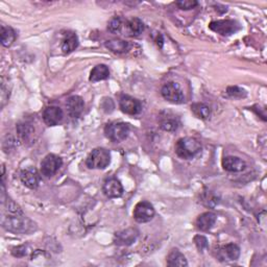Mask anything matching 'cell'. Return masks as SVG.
Here are the masks:
<instances>
[{
    "label": "cell",
    "mask_w": 267,
    "mask_h": 267,
    "mask_svg": "<svg viewBox=\"0 0 267 267\" xmlns=\"http://www.w3.org/2000/svg\"><path fill=\"white\" fill-rule=\"evenodd\" d=\"M127 29L128 32L130 33L131 36L134 37H138L140 36L144 30H145V25L142 22L141 19L139 18H131L127 21Z\"/></svg>",
    "instance_id": "cell-25"
},
{
    "label": "cell",
    "mask_w": 267,
    "mask_h": 267,
    "mask_svg": "<svg viewBox=\"0 0 267 267\" xmlns=\"http://www.w3.org/2000/svg\"><path fill=\"white\" fill-rule=\"evenodd\" d=\"M63 165V160L53 154L47 155L41 162V173L45 178H51L55 176L58 170Z\"/></svg>",
    "instance_id": "cell-8"
},
{
    "label": "cell",
    "mask_w": 267,
    "mask_h": 267,
    "mask_svg": "<svg viewBox=\"0 0 267 267\" xmlns=\"http://www.w3.org/2000/svg\"><path fill=\"white\" fill-rule=\"evenodd\" d=\"M217 220V216L215 213L213 212H205L203 214H200L196 221V228L202 232H209L213 226H214L215 222Z\"/></svg>",
    "instance_id": "cell-15"
},
{
    "label": "cell",
    "mask_w": 267,
    "mask_h": 267,
    "mask_svg": "<svg viewBox=\"0 0 267 267\" xmlns=\"http://www.w3.org/2000/svg\"><path fill=\"white\" fill-rule=\"evenodd\" d=\"M17 39V34L11 26L2 25V44L5 47H11Z\"/></svg>",
    "instance_id": "cell-23"
},
{
    "label": "cell",
    "mask_w": 267,
    "mask_h": 267,
    "mask_svg": "<svg viewBox=\"0 0 267 267\" xmlns=\"http://www.w3.org/2000/svg\"><path fill=\"white\" fill-rule=\"evenodd\" d=\"M123 186L116 178H108L102 185V192L109 198H118L123 194Z\"/></svg>",
    "instance_id": "cell-10"
},
{
    "label": "cell",
    "mask_w": 267,
    "mask_h": 267,
    "mask_svg": "<svg viewBox=\"0 0 267 267\" xmlns=\"http://www.w3.org/2000/svg\"><path fill=\"white\" fill-rule=\"evenodd\" d=\"M202 151V144L192 137H185L178 140L176 143V154L184 160L193 159Z\"/></svg>",
    "instance_id": "cell-2"
},
{
    "label": "cell",
    "mask_w": 267,
    "mask_h": 267,
    "mask_svg": "<svg viewBox=\"0 0 267 267\" xmlns=\"http://www.w3.org/2000/svg\"><path fill=\"white\" fill-rule=\"evenodd\" d=\"M156 214V211L154 206L150 203L146 202V200H142V202H139L135 209H134V218L139 223H145L151 221Z\"/></svg>",
    "instance_id": "cell-7"
},
{
    "label": "cell",
    "mask_w": 267,
    "mask_h": 267,
    "mask_svg": "<svg viewBox=\"0 0 267 267\" xmlns=\"http://www.w3.org/2000/svg\"><path fill=\"white\" fill-rule=\"evenodd\" d=\"M111 163V154L108 150L97 148L93 150L86 160V165L90 169H104Z\"/></svg>",
    "instance_id": "cell-3"
},
{
    "label": "cell",
    "mask_w": 267,
    "mask_h": 267,
    "mask_svg": "<svg viewBox=\"0 0 267 267\" xmlns=\"http://www.w3.org/2000/svg\"><path fill=\"white\" fill-rule=\"evenodd\" d=\"M101 109L103 112L105 113H112L115 109V104H114V101L111 99V98H103V100L101 101Z\"/></svg>",
    "instance_id": "cell-31"
},
{
    "label": "cell",
    "mask_w": 267,
    "mask_h": 267,
    "mask_svg": "<svg viewBox=\"0 0 267 267\" xmlns=\"http://www.w3.org/2000/svg\"><path fill=\"white\" fill-rule=\"evenodd\" d=\"M122 28V19L116 16L112 18L108 24V31L112 34H117L121 31Z\"/></svg>",
    "instance_id": "cell-28"
},
{
    "label": "cell",
    "mask_w": 267,
    "mask_h": 267,
    "mask_svg": "<svg viewBox=\"0 0 267 267\" xmlns=\"http://www.w3.org/2000/svg\"><path fill=\"white\" fill-rule=\"evenodd\" d=\"M2 224L14 234H30L37 230L36 223L26 217L21 208L6 193L5 181L2 182Z\"/></svg>",
    "instance_id": "cell-1"
},
{
    "label": "cell",
    "mask_w": 267,
    "mask_h": 267,
    "mask_svg": "<svg viewBox=\"0 0 267 267\" xmlns=\"http://www.w3.org/2000/svg\"><path fill=\"white\" fill-rule=\"evenodd\" d=\"M193 241L197 247V249L200 252H204L206 249H208L209 247V242H208V239L203 236V235H196L193 238Z\"/></svg>",
    "instance_id": "cell-29"
},
{
    "label": "cell",
    "mask_w": 267,
    "mask_h": 267,
    "mask_svg": "<svg viewBox=\"0 0 267 267\" xmlns=\"http://www.w3.org/2000/svg\"><path fill=\"white\" fill-rule=\"evenodd\" d=\"M228 95L233 98H244L246 96V91L238 86H230L226 89Z\"/></svg>",
    "instance_id": "cell-27"
},
{
    "label": "cell",
    "mask_w": 267,
    "mask_h": 267,
    "mask_svg": "<svg viewBox=\"0 0 267 267\" xmlns=\"http://www.w3.org/2000/svg\"><path fill=\"white\" fill-rule=\"evenodd\" d=\"M26 253H28V250H26L25 245L15 246V247H13V249H12V255L16 258H22V257L26 256Z\"/></svg>",
    "instance_id": "cell-32"
},
{
    "label": "cell",
    "mask_w": 267,
    "mask_h": 267,
    "mask_svg": "<svg viewBox=\"0 0 267 267\" xmlns=\"http://www.w3.org/2000/svg\"><path fill=\"white\" fill-rule=\"evenodd\" d=\"M240 257V247L235 243H229L224 245L218 253V259L220 261H236Z\"/></svg>",
    "instance_id": "cell-18"
},
{
    "label": "cell",
    "mask_w": 267,
    "mask_h": 267,
    "mask_svg": "<svg viewBox=\"0 0 267 267\" xmlns=\"http://www.w3.org/2000/svg\"><path fill=\"white\" fill-rule=\"evenodd\" d=\"M180 126V120L176 115L164 113L160 118V127L165 131H176Z\"/></svg>",
    "instance_id": "cell-19"
},
{
    "label": "cell",
    "mask_w": 267,
    "mask_h": 267,
    "mask_svg": "<svg viewBox=\"0 0 267 267\" xmlns=\"http://www.w3.org/2000/svg\"><path fill=\"white\" fill-rule=\"evenodd\" d=\"M79 45L78 37L73 32H66L62 40V51L65 55L73 52Z\"/></svg>",
    "instance_id": "cell-17"
},
{
    "label": "cell",
    "mask_w": 267,
    "mask_h": 267,
    "mask_svg": "<svg viewBox=\"0 0 267 267\" xmlns=\"http://www.w3.org/2000/svg\"><path fill=\"white\" fill-rule=\"evenodd\" d=\"M110 76V70L109 67L103 64H99L95 66L90 72L89 81L92 83H97L100 81H105Z\"/></svg>",
    "instance_id": "cell-20"
},
{
    "label": "cell",
    "mask_w": 267,
    "mask_h": 267,
    "mask_svg": "<svg viewBox=\"0 0 267 267\" xmlns=\"http://www.w3.org/2000/svg\"><path fill=\"white\" fill-rule=\"evenodd\" d=\"M138 236H139V232L137 229L129 228L121 232L116 233L114 237V242L116 245H119V246H128L136 241Z\"/></svg>",
    "instance_id": "cell-12"
},
{
    "label": "cell",
    "mask_w": 267,
    "mask_h": 267,
    "mask_svg": "<svg viewBox=\"0 0 267 267\" xmlns=\"http://www.w3.org/2000/svg\"><path fill=\"white\" fill-rule=\"evenodd\" d=\"M161 94L163 98L171 103H176V104H181L185 102V96L182 89L180 88L179 84L175 82H169L165 84L162 87L161 90Z\"/></svg>",
    "instance_id": "cell-6"
},
{
    "label": "cell",
    "mask_w": 267,
    "mask_h": 267,
    "mask_svg": "<svg viewBox=\"0 0 267 267\" xmlns=\"http://www.w3.org/2000/svg\"><path fill=\"white\" fill-rule=\"evenodd\" d=\"M104 46L114 53H123L127 51L129 47L128 43L121 39H112L109 41H105Z\"/></svg>",
    "instance_id": "cell-22"
},
{
    "label": "cell",
    "mask_w": 267,
    "mask_h": 267,
    "mask_svg": "<svg viewBox=\"0 0 267 267\" xmlns=\"http://www.w3.org/2000/svg\"><path fill=\"white\" fill-rule=\"evenodd\" d=\"M167 265L170 267H185L188 266V262L178 248H173L167 256Z\"/></svg>",
    "instance_id": "cell-21"
},
{
    "label": "cell",
    "mask_w": 267,
    "mask_h": 267,
    "mask_svg": "<svg viewBox=\"0 0 267 267\" xmlns=\"http://www.w3.org/2000/svg\"><path fill=\"white\" fill-rule=\"evenodd\" d=\"M250 110H251L252 112H255V113H256V114H257V115L263 120V121H266V109L264 108V106H263V108H261L260 105L256 104V105L251 106Z\"/></svg>",
    "instance_id": "cell-33"
},
{
    "label": "cell",
    "mask_w": 267,
    "mask_h": 267,
    "mask_svg": "<svg viewBox=\"0 0 267 267\" xmlns=\"http://www.w3.org/2000/svg\"><path fill=\"white\" fill-rule=\"evenodd\" d=\"M177 6L181 10L189 11L195 9L198 6V3L196 0H180V2H177Z\"/></svg>",
    "instance_id": "cell-30"
},
{
    "label": "cell",
    "mask_w": 267,
    "mask_h": 267,
    "mask_svg": "<svg viewBox=\"0 0 267 267\" xmlns=\"http://www.w3.org/2000/svg\"><path fill=\"white\" fill-rule=\"evenodd\" d=\"M17 131H18V135H19L20 139L23 142H28L31 139V137L33 136L35 129L31 124L24 123V124H18L17 125Z\"/></svg>",
    "instance_id": "cell-26"
},
{
    "label": "cell",
    "mask_w": 267,
    "mask_h": 267,
    "mask_svg": "<svg viewBox=\"0 0 267 267\" xmlns=\"http://www.w3.org/2000/svg\"><path fill=\"white\" fill-rule=\"evenodd\" d=\"M66 106H67V111H68L69 116L72 119H77L81 117V115L84 112L85 102L81 96L73 95L67 99Z\"/></svg>",
    "instance_id": "cell-13"
},
{
    "label": "cell",
    "mask_w": 267,
    "mask_h": 267,
    "mask_svg": "<svg viewBox=\"0 0 267 267\" xmlns=\"http://www.w3.org/2000/svg\"><path fill=\"white\" fill-rule=\"evenodd\" d=\"M63 117H64V113L60 106L50 105V106H47L43 112V120L48 126L58 125L62 121Z\"/></svg>",
    "instance_id": "cell-14"
},
{
    "label": "cell",
    "mask_w": 267,
    "mask_h": 267,
    "mask_svg": "<svg viewBox=\"0 0 267 267\" xmlns=\"http://www.w3.org/2000/svg\"><path fill=\"white\" fill-rule=\"evenodd\" d=\"M20 180L22 184L28 187V188L37 189L40 185V182H41V177H40L39 172L36 168L29 167L21 171Z\"/></svg>",
    "instance_id": "cell-11"
},
{
    "label": "cell",
    "mask_w": 267,
    "mask_h": 267,
    "mask_svg": "<svg viewBox=\"0 0 267 267\" xmlns=\"http://www.w3.org/2000/svg\"><path fill=\"white\" fill-rule=\"evenodd\" d=\"M119 108L124 114L135 116L141 113L142 103L137 98L124 94L119 99Z\"/></svg>",
    "instance_id": "cell-9"
},
{
    "label": "cell",
    "mask_w": 267,
    "mask_h": 267,
    "mask_svg": "<svg viewBox=\"0 0 267 267\" xmlns=\"http://www.w3.org/2000/svg\"><path fill=\"white\" fill-rule=\"evenodd\" d=\"M246 163L242 159L234 156H228L222 159V168L229 172H241L245 169Z\"/></svg>",
    "instance_id": "cell-16"
},
{
    "label": "cell",
    "mask_w": 267,
    "mask_h": 267,
    "mask_svg": "<svg viewBox=\"0 0 267 267\" xmlns=\"http://www.w3.org/2000/svg\"><path fill=\"white\" fill-rule=\"evenodd\" d=\"M209 29L223 37H229L241 30V25H240V23L236 20L225 19V20L212 21L209 24Z\"/></svg>",
    "instance_id": "cell-5"
},
{
    "label": "cell",
    "mask_w": 267,
    "mask_h": 267,
    "mask_svg": "<svg viewBox=\"0 0 267 267\" xmlns=\"http://www.w3.org/2000/svg\"><path fill=\"white\" fill-rule=\"evenodd\" d=\"M129 134V125L125 122H111L104 127V135L110 141L119 143L125 140Z\"/></svg>",
    "instance_id": "cell-4"
},
{
    "label": "cell",
    "mask_w": 267,
    "mask_h": 267,
    "mask_svg": "<svg viewBox=\"0 0 267 267\" xmlns=\"http://www.w3.org/2000/svg\"><path fill=\"white\" fill-rule=\"evenodd\" d=\"M191 111L193 112V114L197 118L203 119V120H207L211 116L210 106L207 105L206 103H203V102H195V103H193L191 105Z\"/></svg>",
    "instance_id": "cell-24"
}]
</instances>
